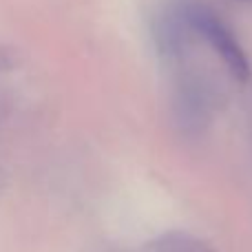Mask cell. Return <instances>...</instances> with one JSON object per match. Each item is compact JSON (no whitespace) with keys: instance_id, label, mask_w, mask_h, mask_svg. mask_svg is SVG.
Returning <instances> with one entry per match:
<instances>
[{"instance_id":"6da1fadb","label":"cell","mask_w":252,"mask_h":252,"mask_svg":"<svg viewBox=\"0 0 252 252\" xmlns=\"http://www.w3.org/2000/svg\"><path fill=\"white\" fill-rule=\"evenodd\" d=\"M184 16H186L190 31L199 33L210 44V49L221 58L232 78L246 82L250 78V60L230 25L215 9L197 0H184Z\"/></svg>"}]
</instances>
